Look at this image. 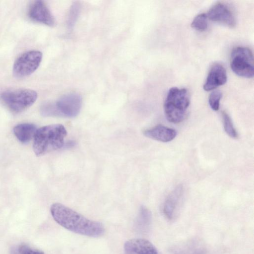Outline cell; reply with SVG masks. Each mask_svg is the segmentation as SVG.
<instances>
[{"label":"cell","instance_id":"2","mask_svg":"<svg viewBox=\"0 0 254 254\" xmlns=\"http://www.w3.org/2000/svg\"><path fill=\"white\" fill-rule=\"evenodd\" d=\"M67 131L61 124L43 126L37 129L33 137V149L37 156L62 148Z\"/></svg>","mask_w":254,"mask_h":254},{"label":"cell","instance_id":"7","mask_svg":"<svg viewBox=\"0 0 254 254\" xmlns=\"http://www.w3.org/2000/svg\"><path fill=\"white\" fill-rule=\"evenodd\" d=\"M42 57V53L37 50H31L23 53L14 63L13 75L17 78L30 75L38 68Z\"/></svg>","mask_w":254,"mask_h":254},{"label":"cell","instance_id":"10","mask_svg":"<svg viewBox=\"0 0 254 254\" xmlns=\"http://www.w3.org/2000/svg\"><path fill=\"white\" fill-rule=\"evenodd\" d=\"M28 14L31 20L49 26L55 24V19L44 1L36 0L29 6Z\"/></svg>","mask_w":254,"mask_h":254},{"label":"cell","instance_id":"20","mask_svg":"<svg viewBox=\"0 0 254 254\" xmlns=\"http://www.w3.org/2000/svg\"><path fill=\"white\" fill-rule=\"evenodd\" d=\"M80 7L77 3H74L70 8L67 24L69 27L72 28L75 23L79 13Z\"/></svg>","mask_w":254,"mask_h":254},{"label":"cell","instance_id":"9","mask_svg":"<svg viewBox=\"0 0 254 254\" xmlns=\"http://www.w3.org/2000/svg\"><path fill=\"white\" fill-rule=\"evenodd\" d=\"M184 195L182 185H178L167 196L163 205V212L170 221L175 220L179 214Z\"/></svg>","mask_w":254,"mask_h":254},{"label":"cell","instance_id":"11","mask_svg":"<svg viewBox=\"0 0 254 254\" xmlns=\"http://www.w3.org/2000/svg\"><path fill=\"white\" fill-rule=\"evenodd\" d=\"M227 80V72L224 66L221 64L215 63L208 72L203 89L207 91L214 90L224 84Z\"/></svg>","mask_w":254,"mask_h":254},{"label":"cell","instance_id":"12","mask_svg":"<svg viewBox=\"0 0 254 254\" xmlns=\"http://www.w3.org/2000/svg\"><path fill=\"white\" fill-rule=\"evenodd\" d=\"M170 252L172 254H206L207 249L201 240L192 238L173 246Z\"/></svg>","mask_w":254,"mask_h":254},{"label":"cell","instance_id":"17","mask_svg":"<svg viewBox=\"0 0 254 254\" xmlns=\"http://www.w3.org/2000/svg\"><path fill=\"white\" fill-rule=\"evenodd\" d=\"M208 25V17L205 13L197 15L191 23V26L193 29L200 32L205 31Z\"/></svg>","mask_w":254,"mask_h":254},{"label":"cell","instance_id":"1","mask_svg":"<svg viewBox=\"0 0 254 254\" xmlns=\"http://www.w3.org/2000/svg\"><path fill=\"white\" fill-rule=\"evenodd\" d=\"M50 211L55 221L69 231L91 237H101L104 234L101 223L90 220L61 203H53Z\"/></svg>","mask_w":254,"mask_h":254},{"label":"cell","instance_id":"15","mask_svg":"<svg viewBox=\"0 0 254 254\" xmlns=\"http://www.w3.org/2000/svg\"><path fill=\"white\" fill-rule=\"evenodd\" d=\"M37 130L36 126L30 123H22L16 125L13 128V132L16 138L21 143L29 142Z\"/></svg>","mask_w":254,"mask_h":254},{"label":"cell","instance_id":"3","mask_svg":"<svg viewBox=\"0 0 254 254\" xmlns=\"http://www.w3.org/2000/svg\"><path fill=\"white\" fill-rule=\"evenodd\" d=\"M190 104V96L186 89L170 88L164 105L166 119L174 124L183 122L187 117Z\"/></svg>","mask_w":254,"mask_h":254},{"label":"cell","instance_id":"18","mask_svg":"<svg viewBox=\"0 0 254 254\" xmlns=\"http://www.w3.org/2000/svg\"><path fill=\"white\" fill-rule=\"evenodd\" d=\"M151 220L150 211L144 207L141 208L139 214V224L142 229L146 230L149 227Z\"/></svg>","mask_w":254,"mask_h":254},{"label":"cell","instance_id":"13","mask_svg":"<svg viewBox=\"0 0 254 254\" xmlns=\"http://www.w3.org/2000/svg\"><path fill=\"white\" fill-rule=\"evenodd\" d=\"M126 254H160L149 241L141 238L127 241L124 245Z\"/></svg>","mask_w":254,"mask_h":254},{"label":"cell","instance_id":"16","mask_svg":"<svg viewBox=\"0 0 254 254\" xmlns=\"http://www.w3.org/2000/svg\"><path fill=\"white\" fill-rule=\"evenodd\" d=\"M223 127L225 132L231 138H237L238 132L235 128L231 117L225 112L222 114Z\"/></svg>","mask_w":254,"mask_h":254},{"label":"cell","instance_id":"14","mask_svg":"<svg viewBox=\"0 0 254 254\" xmlns=\"http://www.w3.org/2000/svg\"><path fill=\"white\" fill-rule=\"evenodd\" d=\"M143 134L149 138L163 142H168L176 137L177 132L173 128L158 125L145 130Z\"/></svg>","mask_w":254,"mask_h":254},{"label":"cell","instance_id":"6","mask_svg":"<svg viewBox=\"0 0 254 254\" xmlns=\"http://www.w3.org/2000/svg\"><path fill=\"white\" fill-rule=\"evenodd\" d=\"M230 66L237 75L250 78L254 76V58L252 51L245 47H237L231 54Z\"/></svg>","mask_w":254,"mask_h":254},{"label":"cell","instance_id":"4","mask_svg":"<svg viewBox=\"0 0 254 254\" xmlns=\"http://www.w3.org/2000/svg\"><path fill=\"white\" fill-rule=\"evenodd\" d=\"M81 106V96L76 93H70L63 96L56 102L43 103L40 110L44 117L73 118L79 113Z\"/></svg>","mask_w":254,"mask_h":254},{"label":"cell","instance_id":"19","mask_svg":"<svg viewBox=\"0 0 254 254\" xmlns=\"http://www.w3.org/2000/svg\"><path fill=\"white\" fill-rule=\"evenodd\" d=\"M222 98V93L220 91H212L208 97V103L213 111H217L219 109L220 102Z\"/></svg>","mask_w":254,"mask_h":254},{"label":"cell","instance_id":"8","mask_svg":"<svg viewBox=\"0 0 254 254\" xmlns=\"http://www.w3.org/2000/svg\"><path fill=\"white\" fill-rule=\"evenodd\" d=\"M207 16L212 21L230 28L236 26V19L230 7L224 3L218 2L209 9Z\"/></svg>","mask_w":254,"mask_h":254},{"label":"cell","instance_id":"5","mask_svg":"<svg viewBox=\"0 0 254 254\" xmlns=\"http://www.w3.org/2000/svg\"><path fill=\"white\" fill-rule=\"evenodd\" d=\"M37 97V93L32 89H10L0 94V100L11 112L18 114L31 106Z\"/></svg>","mask_w":254,"mask_h":254},{"label":"cell","instance_id":"21","mask_svg":"<svg viewBox=\"0 0 254 254\" xmlns=\"http://www.w3.org/2000/svg\"><path fill=\"white\" fill-rule=\"evenodd\" d=\"M14 254H44L41 251L32 249L26 245H21Z\"/></svg>","mask_w":254,"mask_h":254}]
</instances>
